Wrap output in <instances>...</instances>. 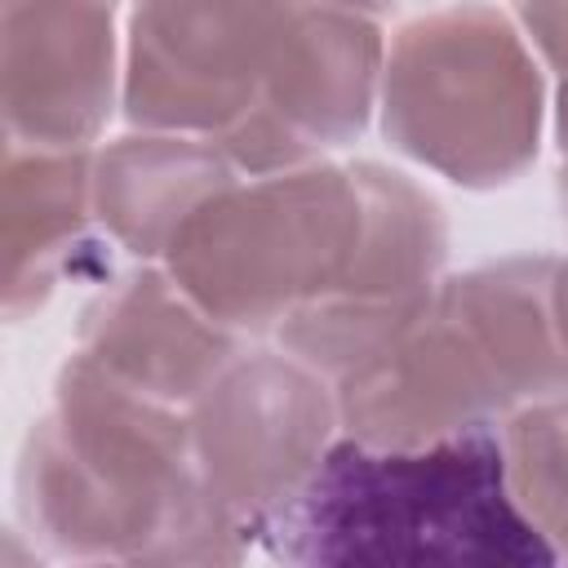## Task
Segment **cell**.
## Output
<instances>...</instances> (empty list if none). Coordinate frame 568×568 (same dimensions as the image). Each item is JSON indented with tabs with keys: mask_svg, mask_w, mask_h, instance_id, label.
I'll use <instances>...</instances> for the list:
<instances>
[{
	"mask_svg": "<svg viewBox=\"0 0 568 568\" xmlns=\"http://www.w3.org/2000/svg\"><path fill=\"white\" fill-rule=\"evenodd\" d=\"M284 568H564L479 426L426 448L333 444L284 506Z\"/></svg>",
	"mask_w": 568,
	"mask_h": 568,
	"instance_id": "1",
	"label": "cell"
},
{
	"mask_svg": "<svg viewBox=\"0 0 568 568\" xmlns=\"http://www.w3.org/2000/svg\"><path fill=\"white\" fill-rule=\"evenodd\" d=\"M195 475L191 422L75 351L22 444L18 510L58 555L129 564Z\"/></svg>",
	"mask_w": 568,
	"mask_h": 568,
	"instance_id": "2",
	"label": "cell"
},
{
	"mask_svg": "<svg viewBox=\"0 0 568 568\" xmlns=\"http://www.w3.org/2000/svg\"><path fill=\"white\" fill-rule=\"evenodd\" d=\"M377 102L390 146L462 186H501L537 155L541 75L506 9L462 4L404 22Z\"/></svg>",
	"mask_w": 568,
	"mask_h": 568,
	"instance_id": "3",
	"label": "cell"
},
{
	"mask_svg": "<svg viewBox=\"0 0 568 568\" xmlns=\"http://www.w3.org/2000/svg\"><path fill=\"white\" fill-rule=\"evenodd\" d=\"M364 235L355 164H306L231 186L173 240L169 275L222 328H275L333 297Z\"/></svg>",
	"mask_w": 568,
	"mask_h": 568,
	"instance_id": "4",
	"label": "cell"
},
{
	"mask_svg": "<svg viewBox=\"0 0 568 568\" xmlns=\"http://www.w3.org/2000/svg\"><path fill=\"white\" fill-rule=\"evenodd\" d=\"M191 457L222 506L266 515L288 506L320 462L337 417V390L293 355H235L191 404Z\"/></svg>",
	"mask_w": 568,
	"mask_h": 568,
	"instance_id": "5",
	"label": "cell"
},
{
	"mask_svg": "<svg viewBox=\"0 0 568 568\" xmlns=\"http://www.w3.org/2000/svg\"><path fill=\"white\" fill-rule=\"evenodd\" d=\"M284 4H142L124 40V115L222 146L257 106Z\"/></svg>",
	"mask_w": 568,
	"mask_h": 568,
	"instance_id": "6",
	"label": "cell"
},
{
	"mask_svg": "<svg viewBox=\"0 0 568 568\" xmlns=\"http://www.w3.org/2000/svg\"><path fill=\"white\" fill-rule=\"evenodd\" d=\"M386 40L377 13L337 4H284L253 115L217 146L257 178L306 169L351 142L382 93Z\"/></svg>",
	"mask_w": 568,
	"mask_h": 568,
	"instance_id": "7",
	"label": "cell"
},
{
	"mask_svg": "<svg viewBox=\"0 0 568 568\" xmlns=\"http://www.w3.org/2000/svg\"><path fill=\"white\" fill-rule=\"evenodd\" d=\"M506 408L510 395L444 284L395 342L337 382V417L368 448H426L479 430Z\"/></svg>",
	"mask_w": 568,
	"mask_h": 568,
	"instance_id": "8",
	"label": "cell"
},
{
	"mask_svg": "<svg viewBox=\"0 0 568 568\" xmlns=\"http://www.w3.org/2000/svg\"><path fill=\"white\" fill-rule=\"evenodd\" d=\"M115 98V9L4 0L0 106L4 138L44 151H84Z\"/></svg>",
	"mask_w": 568,
	"mask_h": 568,
	"instance_id": "9",
	"label": "cell"
},
{
	"mask_svg": "<svg viewBox=\"0 0 568 568\" xmlns=\"http://www.w3.org/2000/svg\"><path fill=\"white\" fill-rule=\"evenodd\" d=\"M80 355L160 404H195L235 359V337L209 320L173 275L133 271L98 293L80 320Z\"/></svg>",
	"mask_w": 568,
	"mask_h": 568,
	"instance_id": "10",
	"label": "cell"
},
{
	"mask_svg": "<svg viewBox=\"0 0 568 568\" xmlns=\"http://www.w3.org/2000/svg\"><path fill=\"white\" fill-rule=\"evenodd\" d=\"M231 186L235 164L200 138L133 133L93 160V209L138 257L169 253L186 222Z\"/></svg>",
	"mask_w": 568,
	"mask_h": 568,
	"instance_id": "11",
	"label": "cell"
},
{
	"mask_svg": "<svg viewBox=\"0 0 568 568\" xmlns=\"http://www.w3.org/2000/svg\"><path fill=\"white\" fill-rule=\"evenodd\" d=\"M93 204L89 151L4 146L0 182V235H4V311L22 315L49 297L67 248Z\"/></svg>",
	"mask_w": 568,
	"mask_h": 568,
	"instance_id": "12",
	"label": "cell"
},
{
	"mask_svg": "<svg viewBox=\"0 0 568 568\" xmlns=\"http://www.w3.org/2000/svg\"><path fill=\"white\" fill-rule=\"evenodd\" d=\"M550 275V257H510L444 280V297L484 346L510 404H541L568 395V359L555 333Z\"/></svg>",
	"mask_w": 568,
	"mask_h": 568,
	"instance_id": "13",
	"label": "cell"
},
{
	"mask_svg": "<svg viewBox=\"0 0 568 568\" xmlns=\"http://www.w3.org/2000/svg\"><path fill=\"white\" fill-rule=\"evenodd\" d=\"M501 453L515 501L559 550L568 541V395L515 413Z\"/></svg>",
	"mask_w": 568,
	"mask_h": 568,
	"instance_id": "14",
	"label": "cell"
},
{
	"mask_svg": "<svg viewBox=\"0 0 568 568\" xmlns=\"http://www.w3.org/2000/svg\"><path fill=\"white\" fill-rule=\"evenodd\" d=\"M244 532L240 515L213 497V488L195 475L173 501L160 532L124 564V568H240Z\"/></svg>",
	"mask_w": 568,
	"mask_h": 568,
	"instance_id": "15",
	"label": "cell"
},
{
	"mask_svg": "<svg viewBox=\"0 0 568 568\" xmlns=\"http://www.w3.org/2000/svg\"><path fill=\"white\" fill-rule=\"evenodd\" d=\"M510 18L519 22L524 40H532L541 58L568 80V4H524Z\"/></svg>",
	"mask_w": 568,
	"mask_h": 568,
	"instance_id": "16",
	"label": "cell"
},
{
	"mask_svg": "<svg viewBox=\"0 0 568 568\" xmlns=\"http://www.w3.org/2000/svg\"><path fill=\"white\" fill-rule=\"evenodd\" d=\"M550 311H555V333H559V346H564V359H568V257L555 262V275H550Z\"/></svg>",
	"mask_w": 568,
	"mask_h": 568,
	"instance_id": "17",
	"label": "cell"
},
{
	"mask_svg": "<svg viewBox=\"0 0 568 568\" xmlns=\"http://www.w3.org/2000/svg\"><path fill=\"white\" fill-rule=\"evenodd\" d=\"M4 568H44V564L22 546L18 532H9V537H4Z\"/></svg>",
	"mask_w": 568,
	"mask_h": 568,
	"instance_id": "18",
	"label": "cell"
},
{
	"mask_svg": "<svg viewBox=\"0 0 568 568\" xmlns=\"http://www.w3.org/2000/svg\"><path fill=\"white\" fill-rule=\"evenodd\" d=\"M555 138H559V155L568 169V80L559 84V106H555Z\"/></svg>",
	"mask_w": 568,
	"mask_h": 568,
	"instance_id": "19",
	"label": "cell"
},
{
	"mask_svg": "<svg viewBox=\"0 0 568 568\" xmlns=\"http://www.w3.org/2000/svg\"><path fill=\"white\" fill-rule=\"evenodd\" d=\"M559 195H564V213H568V169L559 173Z\"/></svg>",
	"mask_w": 568,
	"mask_h": 568,
	"instance_id": "20",
	"label": "cell"
},
{
	"mask_svg": "<svg viewBox=\"0 0 568 568\" xmlns=\"http://www.w3.org/2000/svg\"><path fill=\"white\" fill-rule=\"evenodd\" d=\"M84 568H124V564H115V559H98V564H84Z\"/></svg>",
	"mask_w": 568,
	"mask_h": 568,
	"instance_id": "21",
	"label": "cell"
},
{
	"mask_svg": "<svg viewBox=\"0 0 568 568\" xmlns=\"http://www.w3.org/2000/svg\"><path fill=\"white\" fill-rule=\"evenodd\" d=\"M559 559H564V568H568V541H564V546H559Z\"/></svg>",
	"mask_w": 568,
	"mask_h": 568,
	"instance_id": "22",
	"label": "cell"
}]
</instances>
